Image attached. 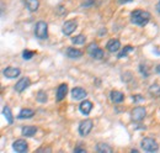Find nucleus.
Masks as SVG:
<instances>
[{
    "mask_svg": "<svg viewBox=\"0 0 160 153\" xmlns=\"http://www.w3.org/2000/svg\"><path fill=\"white\" fill-rule=\"evenodd\" d=\"M106 48H107V51H108V52H111V53H115V52H117V51H118V50L121 48L120 40H117V38H111V40L107 42V45H106Z\"/></svg>",
    "mask_w": 160,
    "mask_h": 153,
    "instance_id": "9d476101",
    "label": "nucleus"
},
{
    "mask_svg": "<svg viewBox=\"0 0 160 153\" xmlns=\"http://www.w3.org/2000/svg\"><path fill=\"white\" fill-rule=\"evenodd\" d=\"M79 110L84 115H89L92 110V103L90 100H84L79 105Z\"/></svg>",
    "mask_w": 160,
    "mask_h": 153,
    "instance_id": "ddd939ff",
    "label": "nucleus"
},
{
    "mask_svg": "<svg viewBox=\"0 0 160 153\" xmlns=\"http://www.w3.org/2000/svg\"><path fill=\"white\" fill-rule=\"evenodd\" d=\"M142 150L145 152H157L159 150V146L157 143V141H154L150 137H145L142 140Z\"/></svg>",
    "mask_w": 160,
    "mask_h": 153,
    "instance_id": "7ed1b4c3",
    "label": "nucleus"
},
{
    "mask_svg": "<svg viewBox=\"0 0 160 153\" xmlns=\"http://www.w3.org/2000/svg\"><path fill=\"white\" fill-rule=\"evenodd\" d=\"M145 115H147V110L144 108H142V106L134 108L132 110V113H131V116H132L133 121H142L145 117Z\"/></svg>",
    "mask_w": 160,
    "mask_h": 153,
    "instance_id": "0eeeda50",
    "label": "nucleus"
},
{
    "mask_svg": "<svg viewBox=\"0 0 160 153\" xmlns=\"http://www.w3.org/2000/svg\"><path fill=\"white\" fill-rule=\"evenodd\" d=\"M85 96H86L85 89L79 88V87L72 89V98L73 99H75V100H82V99H85Z\"/></svg>",
    "mask_w": 160,
    "mask_h": 153,
    "instance_id": "f8f14e48",
    "label": "nucleus"
},
{
    "mask_svg": "<svg viewBox=\"0 0 160 153\" xmlns=\"http://www.w3.org/2000/svg\"><path fill=\"white\" fill-rule=\"evenodd\" d=\"M2 115L5 116L8 124H9V125H12V122H14V116H12V113H11V110H10L9 106H4V109H2Z\"/></svg>",
    "mask_w": 160,
    "mask_h": 153,
    "instance_id": "aec40b11",
    "label": "nucleus"
},
{
    "mask_svg": "<svg viewBox=\"0 0 160 153\" xmlns=\"http://www.w3.org/2000/svg\"><path fill=\"white\" fill-rule=\"evenodd\" d=\"M25 1V5H26V8L30 10V11H36V10H38V8H40V1L38 0H23Z\"/></svg>",
    "mask_w": 160,
    "mask_h": 153,
    "instance_id": "a211bd4d",
    "label": "nucleus"
},
{
    "mask_svg": "<svg viewBox=\"0 0 160 153\" xmlns=\"http://www.w3.org/2000/svg\"><path fill=\"white\" fill-rule=\"evenodd\" d=\"M67 93H68V85H67L65 83L60 84L59 87H58V89H57V95H56L57 100H58V101H62V100L65 98Z\"/></svg>",
    "mask_w": 160,
    "mask_h": 153,
    "instance_id": "2eb2a0df",
    "label": "nucleus"
},
{
    "mask_svg": "<svg viewBox=\"0 0 160 153\" xmlns=\"http://www.w3.org/2000/svg\"><path fill=\"white\" fill-rule=\"evenodd\" d=\"M133 51H134V47H132V46H126V47H124V50H122V51L120 52L118 58L127 57V55H128L129 52H133Z\"/></svg>",
    "mask_w": 160,
    "mask_h": 153,
    "instance_id": "5701e85b",
    "label": "nucleus"
},
{
    "mask_svg": "<svg viewBox=\"0 0 160 153\" xmlns=\"http://www.w3.org/2000/svg\"><path fill=\"white\" fill-rule=\"evenodd\" d=\"M35 35L40 40H44L48 37V25L46 21H38L35 26Z\"/></svg>",
    "mask_w": 160,
    "mask_h": 153,
    "instance_id": "f03ea898",
    "label": "nucleus"
},
{
    "mask_svg": "<svg viewBox=\"0 0 160 153\" xmlns=\"http://www.w3.org/2000/svg\"><path fill=\"white\" fill-rule=\"evenodd\" d=\"M121 4H123V3H128V1H132V0H118Z\"/></svg>",
    "mask_w": 160,
    "mask_h": 153,
    "instance_id": "473e14b6",
    "label": "nucleus"
},
{
    "mask_svg": "<svg viewBox=\"0 0 160 153\" xmlns=\"http://www.w3.org/2000/svg\"><path fill=\"white\" fill-rule=\"evenodd\" d=\"M12 148H14V151H16V152H20V153L27 152V150H28V143H27L25 140H16V141L12 143Z\"/></svg>",
    "mask_w": 160,
    "mask_h": 153,
    "instance_id": "6e6552de",
    "label": "nucleus"
},
{
    "mask_svg": "<svg viewBox=\"0 0 160 153\" xmlns=\"http://www.w3.org/2000/svg\"><path fill=\"white\" fill-rule=\"evenodd\" d=\"M133 100H134L136 103H138V101H143V96H140L139 94H137V95L133 96Z\"/></svg>",
    "mask_w": 160,
    "mask_h": 153,
    "instance_id": "c85d7f7f",
    "label": "nucleus"
},
{
    "mask_svg": "<svg viewBox=\"0 0 160 153\" xmlns=\"http://www.w3.org/2000/svg\"><path fill=\"white\" fill-rule=\"evenodd\" d=\"M85 41H86V37L84 35H78V36L72 38V42L75 43V45H84Z\"/></svg>",
    "mask_w": 160,
    "mask_h": 153,
    "instance_id": "b1692460",
    "label": "nucleus"
},
{
    "mask_svg": "<svg viewBox=\"0 0 160 153\" xmlns=\"http://www.w3.org/2000/svg\"><path fill=\"white\" fill-rule=\"evenodd\" d=\"M157 72H158V73L160 74V64L158 66V67H157Z\"/></svg>",
    "mask_w": 160,
    "mask_h": 153,
    "instance_id": "72a5a7b5",
    "label": "nucleus"
},
{
    "mask_svg": "<svg viewBox=\"0 0 160 153\" xmlns=\"http://www.w3.org/2000/svg\"><path fill=\"white\" fill-rule=\"evenodd\" d=\"M110 98H111V101L115 103V104H120L124 100V95L123 93H121L118 90H112L110 93Z\"/></svg>",
    "mask_w": 160,
    "mask_h": 153,
    "instance_id": "dca6fc26",
    "label": "nucleus"
},
{
    "mask_svg": "<svg viewBox=\"0 0 160 153\" xmlns=\"http://www.w3.org/2000/svg\"><path fill=\"white\" fill-rule=\"evenodd\" d=\"M36 99H37V101L38 103H46L47 101V93L46 92H43V90H40L38 93H37V95H36Z\"/></svg>",
    "mask_w": 160,
    "mask_h": 153,
    "instance_id": "393cba45",
    "label": "nucleus"
},
{
    "mask_svg": "<svg viewBox=\"0 0 160 153\" xmlns=\"http://www.w3.org/2000/svg\"><path fill=\"white\" fill-rule=\"evenodd\" d=\"M149 93L152 94V96H155V98H159L160 96V84H152L149 87Z\"/></svg>",
    "mask_w": 160,
    "mask_h": 153,
    "instance_id": "4be33fe9",
    "label": "nucleus"
},
{
    "mask_svg": "<svg viewBox=\"0 0 160 153\" xmlns=\"http://www.w3.org/2000/svg\"><path fill=\"white\" fill-rule=\"evenodd\" d=\"M139 71L140 73L143 74L144 78H147V76H149V72H148V68H147V66H144V64H140L139 66Z\"/></svg>",
    "mask_w": 160,
    "mask_h": 153,
    "instance_id": "bb28decb",
    "label": "nucleus"
},
{
    "mask_svg": "<svg viewBox=\"0 0 160 153\" xmlns=\"http://www.w3.org/2000/svg\"><path fill=\"white\" fill-rule=\"evenodd\" d=\"M30 85H31V80H30L28 78H21L20 80L16 83V85H15V90H16L18 93H22V92L26 90Z\"/></svg>",
    "mask_w": 160,
    "mask_h": 153,
    "instance_id": "1a4fd4ad",
    "label": "nucleus"
},
{
    "mask_svg": "<svg viewBox=\"0 0 160 153\" xmlns=\"http://www.w3.org/2000/svg\"><path fill=\"white\" fill-rule=\"evenodd\" d=\"M95 5V1L94 0H86L85 3H82V8H90V6H94Z\"/></svg>",
    "mask_w": 160,
    "mask_h": 153,
    "instance_id": "cd10ccee",
    "label": "nucleus"
},
{
    "mask_svg": "<svg viewBox=\"0 0 160 153\" xmlns=\"http://www.w3.org/2000/svg\"><path fill=\"white\" fill-rule=\"evenodd\" d=\"M33 115H35V110H32V109H22L20 111V114L18 115V117L20 120H23V119H31Z\"/></svg>",
    "mask_w": 160,
    "mask_h": 153,
    "instance_id": "6ab92c4d",
    "label": "nucleus"
},
{
    "mask_svg": "<svg viewBox=\"0 0 160 153\" xmlns=\"http://www.w3.org/2000/svg\"><path fill=\"white\" fill-rule=\"evenodd\" d=\"M74 152H86V150L85 148H82V147H75V150H74Z\"/></svg>",
    "mask_w": 160,
    "mask_h": 153,
    "instance_id": "c756f323",
    "label": "nucleus"
},
{
    "mask_svg": "<svg viewBox=\"0 0 160 153\" xmlns=\"http://www.w3.org/2000/svg\"><path fill=\"white\" fill-rule=\"evenodd\" d=\"M67 57L72 58V59H78V58L82 57V51H80L78 48H73V47H69L67 50Z\"/></svg>",
    "mask_w": 160,
    "mask_h": 153,
    "instance_id": "4468645a",
    "label": "nucleus"
},
{
    "mask_svg": "<svg viewBox=\"0 0 160 153\" xmlns=\"http://www.w3.org/2000/svg\"><path fill=\"white\" fill-rule=\"evenodd\" d=\"M96 152H99V153H112L113 152V150H112L108 145H106V143H99V145L96 146Z\"/></svg>",
    "mask_w": 160,
    "mask_h": 153,
    "instance_id": "412c9836",
    "label": "nucleus"
},
{
    "mask_svg": "<svg viewBox=\"0 0 160 153\" xmlns=\"http://www.w3.org/2000/svg\"><path fill=\"white\" fill-rule=\"evenodd\" d=\"M88 53L95 59H101L103 57V51L101 50L100 47L96 45V43H91L89 47H88Z\"/></svg>",
    "mask_w": 160,
    "mask_h": 153,
    "instance_id": "39448f33",
    "label": "nucleus"
},
{
    "mask_svg": "<svg viewBox=\"0 0 160 153\" xmlns=\"http://www.w3.org/2000/svg\"><path fill=\"white\" fill-rule=\"evenodd\" d=\"M150 20V14L144 10H134L131 14V21L132 24L137 26H145Z\"/></svg>",
    "mask_w": 160,
    "mask_h": 153,
    "instance_id": "f257e3e1",
    "label": "nucleus"
},
{
    "mask_svg": "<svg viewBox=\"0 0 160 153\" xmlns=\"http://www.w3.org/2000/svg\"><path fill=\"white\" fill-rule=\"evenodd\" d=\"M35 55H36V52H35V51H30V50H25V51L22 52L23 59H31Z\"/></svg>",
    "mask_w": 160,
    "mask_h": 153,
    "instance_id": "a878e982",
    "label": "nucleus"
},
{
    "mask_svg": "<svg viewBox=\"0 0 160 153\" xmlns=\"http://www.w3.org/2000/svg\"><path fill=\"white\" fill-rule=\"evenodd\" d=\"M51 151H52L51 148H40L37 152H51Z\"/></svg>",
    "mask_w": 160,
    "mask_h": 153,
    "instance_id": "7c9ffc66",
    "label": "nucleus"
},
{
    "mask_svg": "<svg viewBox=\"0 0 160 153\" xmlns=\"http://www.w3.org/2000/svg\"><path fill=\"white\" fill-rule=\"evenodd\" d=\"M77 27H78L77 21H74V20H68V21H65V22L63 24V34H64L65 36H69V35H72V34L77 30Z\"/></svg>",
    "mask_w": 160,
    "mask_h": 153,
    "instance_id": "423d86ee",
    "label": "nucleus"
},
{
    "mask_svg": "<svg viewBox=\"0 0 160 153\" xmlns=\"http://www.w3.org/2000/svg\"><path fill=\"white\" fill-rule=\"evenodd\" d=\"M2 73H4V76H6L9 79H14V78L20 76L21 71L19 68H15V67H8V68L4 69Z\"/></svg>",
    "mask_w": 160,
    "mask_h": 153,
    "instance_id": "9b49d317",
    "label": "nucleus"
},
{
    "mask_svg": "<svg viewBox=\"0 0 160 153\" xmlns=\"http://www.w3.org/2000/svg\"><path fill=\"white\" fill-rule=\"evenodd\" d=\"M92 120L90 119H86V120H82L79 125V134L81 136H88V135L91 132L92 130Z\"/></svg>",
    "mask_w": 160,
    "mask_h": 153,
    "instance_id": "20e7f679",
    "label": "nucleus"
},
{
    "mask_svg": "<svg viewBox=\"0 0 160 153\" xmlns=\"http://www.w3.org/2000/svg\"><path fill=\"white\" fill-rule=\"evenodd\" d=\"M37 132V127L36 126H23L21 130V134L25 137H32L33 135Z\"/></svg>",
    "mask_w": 160,
    "mask_h": 153,
    "instance_id": "f3484780",
    "label": "nucleus"
},
{
    "mask_svg": "<svg viewBox=\"0 0 160 153\" xmlns=\"http://www.w3.org/2000/svg\"><path fill=\"white\" fill-rule=\"evenodd\" d=\"M157 10H158V13L160 14V1L158 3V4H157Z\"/></svg>",
    "mask_w": 160,
    "mask_h": 153,
    "instance_id": "2f4dec72",
    "label": "nucleus"
}]
</instances>
